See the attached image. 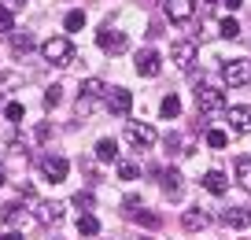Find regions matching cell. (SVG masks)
I'll return each instance as SVG.
<instances>
[{
    "instance_id": "e575fe53",
    "label": "cell",
    "mask_w": 251,
    "mask_h": 240,
    "mask_svg": "<svg viewBox=\"0 0 251 240\" xmlns=\"http://www.w3.org/2000/svg\"><path fill=\"white\" fill-rule=\"evenodd\" d=\"M192 4H196V11H200V15H207V11H214V0H192Z\"/></svg>"
},
{
    "instance_id": "d590c367",
    "label": "cell",
    "mask_w": 251,
    "mask_h": 240,
    "mask_svg": "<svg viewBox=\"0 0 251 240\" xmlns=\"http://www.w3.org/2000/svg\"><path fill=\"white\" fill-rule=\"evenodd\" d=\"M222 4H226L229 11H236V8H240V4H244V0H222Z\"/></svg>"
},
{
    "instance_id": "484cf974",
    "label": "cell",
    "mask_w": 251,
    "mask_h": 240,
    "mask_svg": "<svg viewBox=\"0 0 251 240\" xmlns=\"http://www.w3.org/2000/svg\"><path fill=\"white\" fill-rule=\"evenodd\" d=\"M63 26H67V33H78L81 26H85V11H67V19H63Z\"/></svg>"
},
{
    "instance_id": "9a60e30c",
    "label": "cell",
    "mask_w": 251,
    "mask_h": 240,
    "mask_svg": "<svg viewBox=\"0 0 251 240\" xmlns=\"http://www.w3.org/2000/svg\"><path fill=\"white\" fill-rule=\"evenodd\" d=\"M163 192H166V200H181V192H185V178H181L177 170H163Z\"/></svg>"
},
{
    "instance_id": "8d00e7d4",
    "label": "cell",
    "mask_w": 251,
    "mask_h": 240,
    "mask_svg": "<svg viewBox=\"0 0 251 240\" xmlns=\"http://www.w3.org/2000/svg\"><path fill=\"white\" fill-rule=\"evenodd\" d=\"M0 240H23V237H19V233H4Z\"/></svg>"
},
{
    "instance_id": "cb8c5ba5",
    "label": "cell",
    "mask_w": 251,
    "mask_h": 240,
    "mask_svg": "<svg viewBox=\"0 0 251 240\" xmlns=\"http://www.w3.org/2000/svg\"><path fill=\"white\" fill-rule=\"evenodd\" d=\"M118 178H122V181H137V178H141V163H129V159H118Z\"/></svg>"
},
{
    "instance_id": "4316f807",
    "label": "cell",
    "mask_w": 251,
    "mask_h": 240,
    "mask_svg": "<svg viewBox=\"0 0 251 240\" xmlns=\"http://www.w3.org/2000/svg\"><path fill=\"white\" fill-rule=\"evenodd\" d=\"M141 211H144L141 196H126V200H122V214H126V218H137Z\"/></svg>"
},
{
    "instance_id": "5b68a950",
    "label": "cell",
    "mask_w": 251,
    "mask_h": 240,
    "mask_svg": "<svg viewBox=\"0 0 251 240\" xmlns=\"http://www.w3.org/2000/svg\"><path fill=\"white\" fill-rule=\"evenodd\" d=\"M96 45H100V52H107V55H122L126 48H129V41H126L122 30H115V26H103V30L96 33Z\"/></svg>"
},
{
    "instance_id": "d4e9b609",
    "label": "cell",
    "mask_w": 251,
    "mask_h": 240,
    "mask_svg": "<svg viewBox=\"0 0 251 240\" xmlns=\"http://www.w3.org/2000/svg\"><path fill=\"white\" fill-rule=\"evenodd\" d=\"M159 115H163V118H177V115H181V100L170 93L163 104H159Z\"/></svg>"
},
{
    "instance_id": "ac0fdd59",
    "label": "cell",
    "mask_w": 251,
    "mask_h": 240,
    "mask_svg": "<svg viewBox=\"0 0 251 240\" xmlns=\"http://www.w3.org/2000/svg\"><path fill=\"white\" fill-rule=\"evenodd\" d=\"M96 159H100V163H118V144L111 137L96 140Z\"/></svg>"
},
{
    "instance_id": "1f68e13d",
    "label": "cell",
    "mask_w": 251,
    "mask_h": 240,
    "mask_svg": "<svg viewBox=\"0 0 251 240\" xmlns=\"http://www.w3.org/2000/svg\"><path fill=\"white\" fill-rule=\"evenodd\" d=\"M207 144H211L214 152H218V148H226V144H229V137H226L222 130H207Z\"/></svg>"
},
{
    "instance_id": "8fae6325",
    "label": "cell",
    "mask_w": 251,
    "mask_h": 240,
    "mask_svg": "<svg viewBox=\"0 0 251 240\" xmlns=\"http://www.w3.org/2000/svg\"><path fill=\"white\" fill-rule=\"evenodd\" d=\"M229 130L233 133H251V107L248 104H236V107H226Z\"/></svg>"
},
{
    "instance_id": "9c48e42d",
    "label": "cell",
    "mask_w": 251,
    "mask_h": 240,
    "mask_svg": "<svg viewBox=\"0 0 251 240\" xmlns=\"http://www.w3.org/2000/svg\"><path fill=\"white\" fill-rule=\"evenodd\" d=\"M159 70H163V55H159L155 48L137 52V74H141V78H155Z\"/></svg>"
},
{
    "instance_id": "83f0119b",
    "label": "cell",
    "mask_w": 251,
    "mask_h": 240,
    "mask_svg": "<svg viewBox=\"0 0 251 240\" xmlns=\"http://www.w3.org/2000/svg\"><path fill=\"white\" fill-rule=\"evenodd\" d=\"M218 37H226V41H236V37H240V26H236V19H222Z\"/></svg>"
},
{
    "instance_id": "f35d334b",
    "label": "cell",
    "mask_w": 251,
    "mask_h": 240,
    "mask_svg": "<svg viewBox=\"0 0 251 240\" xmlns=\"http://www.w3.org/2000/svg\"><path fill=\"white\" fill-rule=\"evenodd\" d=\"M148 240H151V237H148Z\"/></svg>"
},
{
    "instance_id": "5bb4252c",
    "label": "cell",
    "mask_w": 251,
    "mask_h": 240,
    "mask_svg": "<svg viewBox=\"0 0 251 240\" xmlns=\"http://www.w3.org/2000/svg\"><path fill=\"white\" fill-rule=\"evenodd\" d=\"M218 222L222 225H233V229H244V225H251V211L248 207H229V211H222V214H218Z\"/></svg>"
},
{
    "instance_id": "30bf717a",
    "label": "cell",
    "mask_w": 251,
    "mask_h": 240,
    "mask_svg": "<svg viewBox=\"0 0 251 240\" xmlns=\"http://www.w3.org/2000/svg\"><path fill=\"white\" fill-rule=\"evenodd\" d=\"M67 170H71V163H67L63 155H45V159H41V174H45V178L52 181V185L67 178Z\"/></svg>"
},
{
    "instance_id": "8992f818",
    "label": "cell",
    "mask_w": 251,
    "mask_h": 240,
    "mask_svg": "<svg viewBox=\"0 0 251 240\" xmlns=\"http://www.w3.org/2000/svg\"><path fill=\"white\" fill-rule=\"evenodd\" d=\"M170 59L177 63L181 70L192 74V67H196V41H174L170 45Z\"/></svg>"
},
{
    "instance_id": "7a4b0ae2",
    "label": "cell",
    "mask_w": 251,
    "mask_h": 240,
    "mask_svg": "<svg viewBox=\"0 0 251 240\" xmlns=\"http://www.w3.org/2000/svg\"><path fill=\"white\" fill-rule=\"evenodd\" d=\"M196 107L203 115H218V111H226V93L218 85H200L196 89Z\"/></svg>"
},
{
    "instance_id": "7402d4cb",
    "label": "cell",
    "mask_w": 251,
    "mask_h": 240,
    "mask_svg": "<svg viewBox=\"0 0 251 240\" xmlns=\"http://www.w3.org/2000/svg\"><path fill=\"white\" fill-rule=\"evenodd\" d=\"M78 233L81 237H96V233H100V218L96 214H78Z\"/></svg>"
},
{
    "instance_id": "d6a6232c",
    "label": "cell",
    "mask_w": 251,
    "mask_h": 240,
    "mask_svg": "<svg viewBox=\"0 0 251 240\" xmlns=\"http://www.w3.org/2000/svg\"><path fill=\"white\" fill-rule=\"evenodd\" d=\"M59 100H63V89H59V85H52V89L45 93V107H48V111L59 107Z\"/></svg>"
},
{
    "instance_id": "4dcf8cb0",
    "label": "cell",
    "mask_w": 251,
    "mask_h": 240,
    "mask_svg": "<svg viewBox=\"0 0 251 240\" xmlns=\"http://www.w3.org/2000/svg\"><path fill=\"white\" fill-rule=\"evenodd\" d=\"M163 148H166L170 155H185V148H181V137H177V133H166V137H163Z\"/></svg>"
},
{
    "instance_id": "74e56055",
    "label": "cell",
    "mask_w": 251,
    "mask_h": 240,
    "mask_svg": "<svg viewBox=\"0 0 251 240\" xmlns=\"http://www.w3.org/2000/svg\"><path fill=\"white\" fill-rule=\"evenodd\" d=\"M0 185H4V166H0Z\"/></svg>"
},
{
    "instance_id": "ba28073f",
    "label": "cell",
    "mask_w": 251,
    "mask_h": 240,
    "mask_svg": "<svg viewBox=\"0 0 251 240\" xmlns=\"http://www.w3.org/2000/svg\"><path fill=\"white\" fill-rule=\"evenodd\" d=\"M126 140H129L133 148H141V152H144V148L155 144V130H151L148 122H129V126H126Z\"/></svg>"
},
{
    "instance_id": "ffe728a7",
    "label": "cell",
    "mask_w": 251,
    "mask_h": 240,
    "mask_svg": "<svg viewBox=\"0 0 251 240\" xmlns=\"http://www.w3.org/2000/svg\"><path fill=\"white\" fill-rule=\"evenodd\" d=\"M11 52H15V55H26V52H30V48H33V37H30V33H26V30H15V33H11Z\"/></svg>"
},
{
    "instance_id": "3957f363",
    "label": "cell",
    "mask_w": 251,
    "mask_h": 240,
    "mask_svg": "<svg viewBox=\"0 0 251 240\" xmlns=\"http://www.w3.org/2000/svg\"><path fill=\"white\" fill-rule=\"evenodd\" d=\"M103 96H107V85H103L100 78H85L81 81V96H78V115H89L93 104L103 100Z\"/></svg>"
},
{
    "instance_id": "44dd1931",
    "label": "cell",
    "mask_w": 251,
    "mask_h": 240,
    "mask_svg": "<svg viewBox=\"0 0 251 240\" xmlns=\"http://www.w3.org/2000/svg\"><path fill=\"white\" fill-rule=\"evenodd\" d=\"M0 218H4L8 225H23L26 222V207H23V203H8V207L0 211Z\"/></svg>"
},
{
    "instance_id": "2e32d148",
    "label": "cell",
    "mask_w": 251,
    "mask_h": 240,
    "mask_svg": "<svg viewBox=\"0 0 251 240\" xmlns=\"http://www.w3.org/2000/svg\"><path fill=\"white\" fill-rule=\"evenodd\" d=\"M203 188H207L211 196H226V192H229V178H226L222 170H207V174H203Z\"/></svg>"
},
{
    "instance_id": "277c9868",
    "label": "cell",
    "mask_w": 251,
    "mask_h": 240,
    "mask_svg": "<svg viewBox=\"0 0 251 240\" xmlns=\"http://www.w3.org/2000/svg\"><path fill=\"white\" fill-rule=\"evenodd\" d=\"M222 81L226 85H248L251 81V59H226L222 63Z\"/></svg>"
},
{
    "instance_id": "e0dca14e",
    "label": "cell",
    "mask_w": 251,
    "mask_h": 240,
    "mask_svg": "<svg viewBox=\"0 0 251 240\" xmlns=\"http://www.w3.org/2000/svg\"><path fill=\"white\" fill-rule=\"evenodd\" d=\"M0 33H4V37L15 33V4H11V0H0Z\"/></svg>"
},
{
    "instance_id": "6da1fadb",
    "label": "cell",
    "mask_w": 251,
    "mask_h": 240,
    "mask_svg": "<svg viewBox=\"0 0 251 240\" xmlns=\"http://www.w3.org/2000/svg\"><path fill=\"white\" fill-rule=\"evenodd\" d=\"M41 55H45L52 67H71L74 59V45L67 37H48L45 45H41Z\"/></svg>"
},
{
    "instance_id": "d6986e66",
    "label": "cell",
    "mask_w": 251,
    "mask_h": 240,
    "mask_svg": "<svg viewBox=\"0 0 251 240\" xmlns=\"http://www.w3.org/2000/svg\"><path fill=\"white\" fill-rule=\"evenodd\" d=\"M181 225H185L188 233H200V229H207V214L203 211H185V214H181Z\"/></svg>"
},
{
    "instance_id": "f1b7e54d",
    "label": "cell",
    "mask_w": 251,
    "mask_h": 240,
    "mask_svg": "<svg viewBox=\"0 0 251 240\" xmlns=\"http://www.w3.org/2000/svg\"><path fill=\"white\" fill-rule=\"evenodd\" d=\"M71 203L81 211V214H93V203H96V200H93V192H74V200H71Z\"/></svg>"
},
{
    "instance_id": "4fadbf2b",
    "label": "cell",
    "mask_w": 251,
    "mask_h": 240,
    "mask_svg": "<svg viewBox=\"0 0 251 240\" xmlns=\"http://www.w3.org/2000/svg\"><path fill=\"white\" fill-rule=\"evenodd\" d=\"M196 15V4L192 0H166V19L170 23H188Z\"/></svg>"
},
{
    "instance_id": "836d02e7",
    "label": "cell",
    "mask_w": 251,
    "mask_h": 240,
    "mask_svg": "<svg viewBox=\"0 0 251 240\" xmlns=\"http://www.w3.org/2000/svg\"><path fill=\"white\" fill-rule=\"evenodd\" d=\"M4 115H8V122H19V118L26 115V107H23V104H8V107H4Z\"/></svg>"
},
{
    "instance_id": "f546056e",
    "label": "cell",
    "mask_w": 251,
    "mask_h": 240,
    "mask_svg": "<svg viewBox=\"0 0 251 240\" xmlns=\"http://www.w3.org/2000/svg\"><path fill=\"white\" fill-rule=\"evenodd\" d=\"M133 222H141V225H148V229H155V225H163V218H159V214H155V211H148V207H144V211H141V214H137V218H133Z\"/></svg>"
},
{
    "instance_id": "603a6c76",
    "label": "cell",
    "mask_w": 251,
    "mask_h": 240,
    "mask_svg": "<svg viewBox=\"0 0 251 240\" xmlns=\"http://www.w3.org/2000/svg\"><path fill=\"white\" fill-rule=\"evenodd\" d=\"M236 185L251 192V159H236Z\"/></svg>"
},
{
    "instance_id": "7c38bea8",
    "label": "cell",
    "mask_w": 251,
    "mask_h": 240,
    "mask_svg": "<svg viewBox=\"0 0 251 240\" xmlns=\"http://www.w3.org/2000/svg\"><path fill=\"white\" fill-rule=\"evenodd\" d=\"M33 218H37L41 225H55L63 218V203H55V200H41L37 207H33Z\"/></svg>"
},
{
    "instance_id": "52a82bcc",
    "label": "cell",
    "mask_w": 251,
    "mask_h": 240,
    "mask_svg": "<svg viewBox=\"0 0 251 240\" xmlns=\"http://www.w3.org/2000/svg\"><path fill=\"white\" fill-rule=\"evenodd\" d=\"M103 104H107V111H111V115L126 118V115H129V107H133V93H129V89H107Z\"/></svg>"
}]
</instances>
